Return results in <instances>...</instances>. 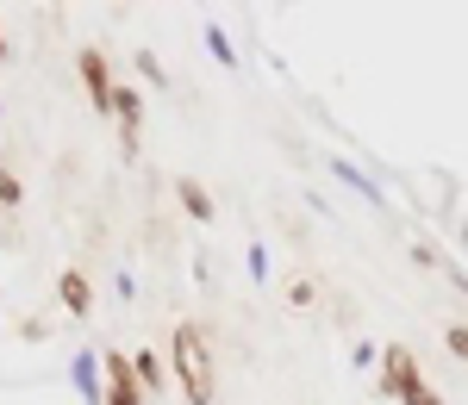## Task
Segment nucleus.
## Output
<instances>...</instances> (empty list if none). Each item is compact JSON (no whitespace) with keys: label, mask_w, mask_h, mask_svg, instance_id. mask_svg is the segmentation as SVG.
Returning <instances> with one entry per match:
<instances>
[{"label":"nucleus","mask_w":468,"mask_h":405,"mask_svg":"<svg viewBox=\"0 0 468 405\" xmlns=\"http://www.w3.org/2000/svg\"><path fill=\"white\" fill-rule=\"evenodd\" d=\"M450 349H456V356H468V331H450Z\"/></svg>","instance_id":"nucleus-9"},{"label":"nucleus","mask_w":468,"mask_h":405,"mask_svg":"<svg viewBox=\"0 0 468 405\" xmlns=\"http://www.w3.org/2000/svg\"><path fill=\"white\" fill-rule=\"evenodd\" d=\"M63 306L69 312H88V281L81 275H63Z\"/></svg>","instance_id":"nucleus-6"},{"label":"nucleus","mask_w":468,"mask_h":405,"mask_svg":"<svg viewBox=\"0 0 468 405\" xmlns=\"http://www.w3.org/2000/svg\"><path fill=\"white\" fill-rule=\"evenodd\" d=\"M176 369H181V393H187V405H213V369H207V343H200L194 325L176 331Z\"/></svg>","instance_id":"nucleus-1"},{"label":"nucleus","mask_w":468,"mask_h":405,"mask_svg":"<svg viewBox=\"0 0 468 405\" xmlns=\"http://www.w3.org/2000/svg\"><path fill=\"white\" fill-rule=\"evenodd\" d=\"M388 387H394V393H406L412 405H437L431 393L419 387V374H412V356H406V349H388Z\"/></svg>","instance_id":"nucleus-2"},{"label":"nucleus","mask_w":468,"mask_h":405,"mask_svg":"<svg viewBox=\"0 0 468 405\" xmlns=\"http://www.w3.org/2000/svg\"><path fill=\"white\" fill-rule=\"evenodd\" d=\"M81 81H88L94 107L107 112V107H112V81H107V63H101V50H81Z\"/></svg>","instance_id":"nucleus-4"},{"label":"nucleus","mask_w":468,"mask_h":405,"mask_svg":"<svg viewBox=\"0 0 468 405\" xmlns=\"http://www.w3.org/2000/svg\"><path fill=\"white\" fill-rule=\"evenodd\" d=\"M0 200H6V206H19V182H13V175H0Z\"/></svg>","instance_id":"nucleus-8"},{"label":"nucleus","mask_w":468,"mask_h":405,"mask_svg":"<svg viewBox=\"0 0 468 405\" xmlns=\"http://www.w3.org/2000/svg\"><path fill=\"white\" fill-rule=\"evenodd\" d=\"M107 380H112V405H138V374H132V356H107Z\"/></svg>","instance_id":"nucleus-3"},{"label":"nucleus","mask_w":468,"mask_h":405,"mask_svg":"<svg viewBox=\"0 0 468 405\" xmlns=\"http://www.w3.org/2000/svg\"><path fill=\"white\" fill-rule=\"evenodd\" d=\"M132 374H138V380H144V387H156V380H163V369H156V356H132Z\"/></svg>","instance_id":"nucleus-7"},{"label":"nucleus","mask_w":468,"mask_h":405,"mask_svg":"<svg viewBox=\"0 0 468 405\" xmlns=\"http://www.w3.org/2000/svg\"><path fill=\"white\" fill-rule=\"evenodd\" d=\"M181 206H187L194 219H213V200H207V193H200L194 182H181Z\"/></svg>","instance_id":"nucleus-5"}]
</instances>
